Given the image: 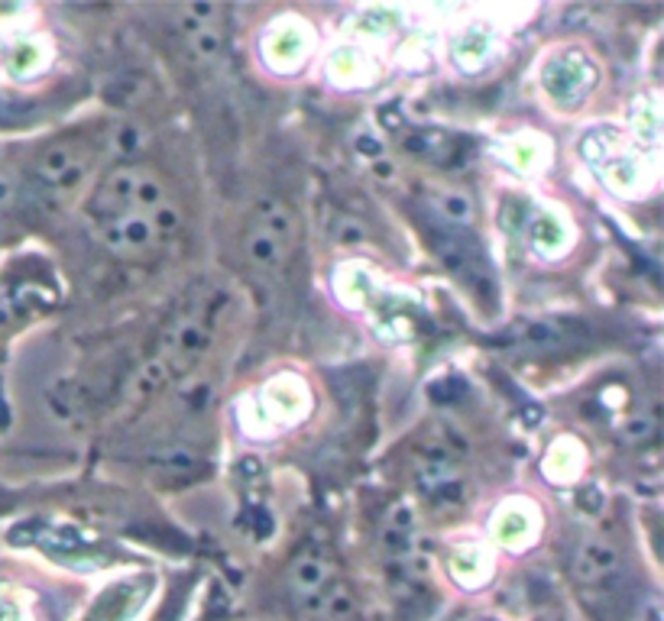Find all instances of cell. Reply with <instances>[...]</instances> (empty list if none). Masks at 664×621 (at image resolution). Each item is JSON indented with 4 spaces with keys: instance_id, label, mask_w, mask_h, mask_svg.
Returning a JSON list of instances; mask_svg holds the SVG:
<instances>
[{
    "instance_id": "obj_1",
    "label": "cell",
    "mask_w": 664,
    "mask_h": 621,
    "mask_svg": "<svg viewBox=\"0 0 664 621\" xmlns=\"http://www.w3.org/2000/svg\"><path fill=\"white\" fill-rule=\"evenodd\" d=\"M162 201H169V195L156 172H149L143 165H121V169L108 172L104 182L98 185V191L91 195L88 221H91V227H101L131 211H152Z\"/></svg>"
},
{
    "instance_id": "obj_2",
    "label": "cell",
    "mask_w": 664,
    "mask_h": 621,
    "mask_svg": "<svg viewBox=\"0 0 664 621\" xmlns=\"http://www.w3.org/2000/svg\"><path fill=\"white\" fill-rule=\"evenodd\" d=\"M182 218H179V208L172 201H162L159 208L152 211H131V214H121L98 231V237L114 249V252H143V249H152L156 244H162L165 237H172L179 231Z\"/></svg>"
},
{
    "instance_id": "obj_3",
    "label": "cell",
    "mask_w": 664,
    "mask_h": 621,
    "mask_svg": "<svg viewBox=\"0 0 664 621\" xmlns=\"http://www.w3.org/2000/svg\"><path fill=\"white\" fill-rule=\"evenodd\" d=\"M574 580L590 609L603 612L623 596V560L613 544L590 541L574 557Z\"/></svg>"
},
{
    "instance_id": "obj_4",
    "label": "cell",
    "mask_w": 664,
    "mask_h": 621,
    "mask_svg": "<svg viewBox=\"0 0 664 621\" xmlns=\"http://www.w3.org/2000/svg\"><path fill=\"white\" fill-rule=\"evenodd\" d=\"M292 244H295L292 214L279 201H260L257 214H254V227L244 237V252H247L250 265H257L263 272H275L288 259Z\"/></svg>"
},
{
    "instance_id": "obj_5",
    "label": "cell",
    "mask_w": 664,
    "mask_h": 621,
    "mask_svg": "<svg viewBox=\"0 0 664 621\" xmlns=\"http://www.w3.org/2000/svg\"><path fill=\"white\" fill-rule=\"evenodd\" d=\"M211 344V305L195 301L192 308L179 311L169 334L162 337V363L172 373H185Z\"/></svg>"
},
{
    "instance_id": "obj_6",
    "label": "cell",
    "mask_w": 664,
    "mask_h": 621,
    "mask_svg": "<svg viewBox=\"0 0 664 621\" xmlns=\"http://www.w3.org/2000/svg\"><path fill=\"white\" fill-rule=\"evenodd\" d=\"M331 580H337V576H334V563H331V557H328L324 550H318V547H305V550L292 560V567H288V589H292V596L298 599V606L308 603L311 596H318Z\"/></svg>"
},
{
    "instance_id": "obj_7",
    "label": "cell",
    "mask_w": 664,
    "mask_h": 621,
    "mask_svg": "<svg viewBox=\"0 0 664 621\" xmlns=\"http://www.w3.org/2000/svg\"><path fill=\"white\" fill-rule=\"evenodd\" d=\"M39 185L42 188H65L85 175V149L75 142H56L39 156Z\"/></svg>"
},
{
    "instance_id": "obj_8",
    "label": "cell",
    "mask_w": 664,
    "mask_h": 621,
    "mask_svg": "<svg viewBox=\"0 0 664 621\" xmlns=\"http://www.w3.org/2000/svg\"><path fill=\"white\" fill-rule=\"evenodd\" d=\"M302 612L311 621H357V596L344 580H331L318 596L302 603Z\"/></svg>"
},
{
    "instance_id": "obj_9",
    "label": "cell",
    "mask_w": 664,
    "mask_h": 621,
    "mask_svg": "<svg viewBox=\"0 0 664 621\" xmlns=\"http://www.w3.org/2000/svg\"><path fill=\"white\" fill-rule=\"evenodd\" d=\"M146 589H149V576L146 580L139 576V580H131V583H121V586L108 589L104 599L91 609L88 621H127L139 609Z\"/></svg>"
},
{
    "instance_id": "obj_10",
    "label": "cell",
    "mask_w": 664,
    "mask_h": 621,
    "mask_svg": "<svg viewBox=\"0 0 664 621\" xmlns=\"http://www.w3.org/2000/svg\"><path fill=\"white\" fill-rule=\"evenodd\" d=\"M0 621H23L20 619V609L13 603H3L0 599Z\"/></svg>"
},
{
    "instance_id": "obj_11",
    "label": "cell",
    "mask_w": 664,
    "mask_h": 621,
    "mask_svg": "<svg viewBox=\"0 0 664 621\" xmlns=\"http://www.w3.org/2000/svg\"><path fill=\"white\" fill-rule=\"evenodd\" d=\"M205 621H224V612H211Z\"/></svg>"
}]
</instances>
